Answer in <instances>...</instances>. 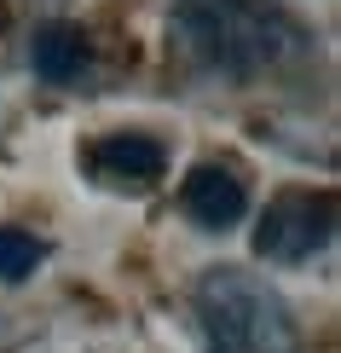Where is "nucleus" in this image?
Listing matches in <instances>:
<instances>
[{
  "instance_id": "nucleus-1",
  "label": "nucleus",
  "mask_w": 341,
  "mask_h": 353,
  "mask_svg": "<svg viewBox=\"0 0 341 353\" xmlns=\"http://www.w3.org/2000/svg\"><path fill=\"white\" fill-rule=\"evenodd\" d=\"M168 35L197 70L226 81H255L301 52L307 29L278 0H174Z\"/></svg>"
},
{
  "instance_id": "nucleus-2",
  "label": "nucleus",
  "mask_w": 341,
  "mask_h": 353,
  "mask_svg": "<svg viewBox=\"0 0 341 353\" xmlns=\"http://www.w3.org/2000/svg\"><path fill=\"white\" fill-rule=\"evenodd\" d=\"M191 313L209 353H301L289 301L249 267H209L191 284Z\"/></svg>"
},
{
  "instance_id": "nucleus-3",
  "label": "nucleus",
  "mask_w": 341,
  "mask_h": 353,
  "mask_svg": "<svg viewBox=\"0 0 341 353\" xmlns=\"http://www.w3.org/2000/svg\"><path fill=\"white\" fill-rule=\"evenodd\" d=\"M330 238H335V197H330V191L289 185V191H278V197L260 209L255 255L260 261H278V267H301V261L324 255Z\"/></svg>"
},
{
  "instance_id": "nucleus-4",
  "label": "nucleus",
  "mask_w": 341,
  "mask_h": 353,
  "mask_svg": "<svg viewBox=\"0 0 341 353\" xmlns=\"http://www.w3.org/2000/svg\"><path fill=\"white\" fill-rule=\"evenodd\" d=\"M81 174L105 191H151L168 174V145L156 134H139V128H116L81 151Z\"/></svg>"
},
{
  "instance_id": "nucleus-5",
  "label": "nucleus",
  "mask_w": 341,
  "mask_h": 353,
  "mask_svg": "<svg viewBox=\"0 0 341 353\" xmlns=\"http://www.w3.org/2000/svg\"><path fill=\"white\" fill-rule=\"evenodd\" d=\"M180 209L185 220H197L203 232H226L249 214V185L231 163H197L180 180Z\"/></svg>"
},
{
  "instance_id": "nucleus-6",
  "label": "nucleus",
  "mask_w": 341,
  "mask_h": 353,
  "mask_svg": "<svg viewBox=\"0 0 341 353\" xmlns=\"http://www.w3.org/2000/svg\"><path fill=\"white\" fill-rule=\"evenodd\" d=\"M87 64H93V41H87L81 23H70V18L35 23V35H29V70L47 87H76L87 76Z\"/></svg>"
},
{
  "instance_id": "nucleus-7",
  "label": "nucleus",
  "mask_w": 341,
  "mask_h": 353,
  "mask_svg": "<svg viewBox=\"0 0 341 353\" xmlns=\"http://www.w3.org/2000/svg\"><path fill=\"white\" fill-rule=\"evenodd\" d=\"M47 261V243L23 226H0V284H23L29 272Z\"/></svg>"
}]
</instances>
